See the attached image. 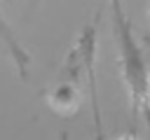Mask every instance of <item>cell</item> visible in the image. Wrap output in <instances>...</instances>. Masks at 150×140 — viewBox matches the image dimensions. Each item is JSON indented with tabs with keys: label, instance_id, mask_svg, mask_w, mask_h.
<instances>
[{
	"label": "cell",
	"instance_id": "5b68a950",
	"mask_svg": "<svg viewBox=\"0 0 150 140\" xmlns=\"http://www.w3.org/2000/svg\"><path fill=\"white\" fill-rule=\"evenodd\" d=\"M59 140H70V133H68V131H66V133H61V138H59Z\"/></svg>",
	"mask_w": 150,
	"mask_h": 140
},
{
	"label": "cell",
	"instance_id": "3957f363",
	"mask_svg": "<svg viewBox=\"0 0 150 140\" xmlns=\"http://www.w3.org/2000/svg\"><path fill=\"white\" fill-rule=\"evenodd\" d=\"M40 2H42V0H28V5H26V12H28V14H33V12L40 7Z\"/></svg>",
	"mask_w": 150,
	"mask_h": 140
},
{
	"label": "cell",
	"instance_id": "277c9868",
	"mask_svg": "<svg viewBox=\"0 0 150 140\" xmlns=\"http://www.w3.org/2000/svg\"><path fill=\"white\" fill-rule=\"evenodd\" d=\"M115 140H138L134 133H124V135H120V138H115Z\"/></svg>",
	"mask_w": 150,
	"mask_h": 140
},
{
	"label": "cell",
	"instance_id": "7a4b0ae2",
	"mask_svg": "<svg viewBox=\"0 0 150 140\" xmlns=\"http://www.w3.org/2000/svg\"><path fill=\"white\" fill-rule=\"evenodd\" d=\"M0 51L12 61V65L16 68L21 79H30V68H33V58L30 51L21 44V40L16 37L12 23L5 19L2 9H0Z\"/></svg>",
	"mask_w": 150,
	"mask_h": 140
},
{
	"label": "cell",
	"instance_id": "6da1fadb",
	"mask_svg": "<svg viewBox=\"0 0 150 140\" xmlns=\"http://www.w3.org/2000/svg\"><path fill=\"white\" fill-rule=\"evenodd\" d=\"M110 16H112V35L117 42L120 77H122L127 96H129L131 117H134V121L141 117L150 126V68H148L143 49L136 40L134 26L124 14L122 0H110Z\"/></svg>",
	"mask_w": 150,
	"mask_h": 140
}]
</instances>
